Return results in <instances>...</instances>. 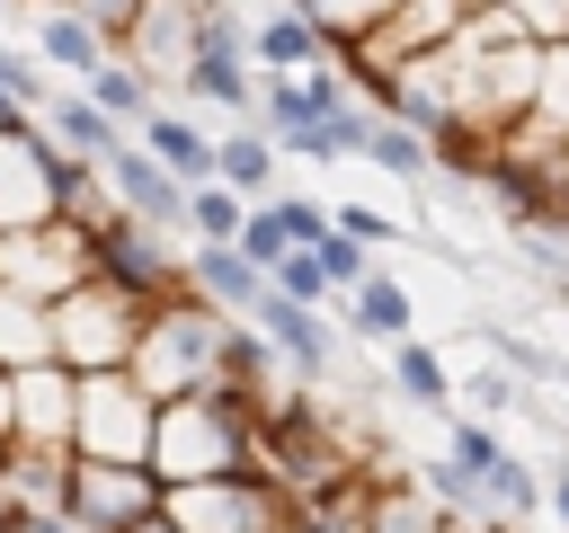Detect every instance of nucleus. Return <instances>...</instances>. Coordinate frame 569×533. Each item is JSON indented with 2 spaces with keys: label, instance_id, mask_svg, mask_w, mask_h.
<instances>
[{
  "label": "nucleus",
  "instance_id": "obj_46",
  "mask_svg": "<svg viewBox=\"0 0 569 533\" xmlns=\"http://www.w3.org/2000/svg\"><path fill=\"white\" fill-rule=\"evenodd\" d=\"M9 9H71V0H9Z\"/></svg>",
  "mask_w": 569,
  "mask_h": 533
},
{
  "label": "nucleus",
  "instance_id": "obj_41",
  "mask_svg": "<svg viewBox=\"0 0 569 533\" xmlns=\"http://www.w3.org/2000/svg\"><path fill=\"white\" fill-rule=\"evenodd\" d=\"M9 533H80V524H71L62 506H18V515H9Z\"/></svg>",
  "mask_w": 569,
  "mask_h": 533
},
{
  "label": "nucleus",
  "instance_id": "obj_39",
  "mask_svg": "<svg viewBox=\"0 0 569 533\" xmlns=\"http://www.w3.org/2000/svg\"><path fill=\"white\" fill-rule=\"evenodd\" d=\"M507 9L525 18L533 44H569V0H507Z\"/></svg>",
  "mask_w": 569,
  "mask_h": 533
},
{
  "label": "nucleus",
  "instance_id": "obj_7",
  "mask_svg": "<svg viewBox=\"0 0 569 533\" xmlns=\"http://www.w3.org/2000/svg\"><path fill=\"white\" fill-rule=\"evenodd\" d=\"M71 169H80V160H71L36 115L0 124V240H9V231L53 222V204H62V178H71Z\"/></svg>",
  "mask_w": 569,
  "mask_h": 533
},
{
  "label": "nucleus",
  "instance_id": "obj_16",
  "mask_svg": "<svg viewBox=\"0 0 569 533\" xmlns=\"http://www.w3.org/2000/svg\"><path fill=\"white\" fill-rule=\"evenodd\" d=\"M36 124H44V133H53V142H62L71 160H89V169H98V160H107L116 142H133V133H124V124H116V115H107V107L89 98V89H53Z\"/></svg>",
  "mask_w": 569,
  "mask_h": 533
},
{
  "label": "nucleus",
  "instance_id": "obj_38",
  "mask_svg": "<svg viewBox=\"0 0 569 533\" xmlns=\"http://www.w3.org/2000/svg\"><path fill=\"white\" fill-rule=\"evenodd\" d=\"M276 222H284L293 249H320L329 240V204H311V195H276Z\"/></svg>",
  "mask_w": 569,
  "mask_h": 533
},
{
  "label": "nucleus",
  "instance_id": "obj_9",
  "mask_svg": "<svg viewBox=\"0 0 569 533\" xmlns=\"http://www.w3.org/2000/svg\"><path fill=\"white\" fill-rule=\"evenodd\" d=\"M249 329H258V338L284 355V373H293V382H311V391H320V382L338 373V355H347V338H338V311H311V302L276 293V284L249 302Z\"/></svg>",
  "mask_w": 569,
  "mask_h": 533
},
{
  "label": "nucleus",
  "instance_id": "obj_6",
  "mask_svg": "<svg viewBox=\"0 0 569 533\" xmlns=\"http://www.w3.org/2000/svg\"><path fill=\"white\" fill-rule=\"evenodd\" d=\"M160 515L178 533H284L293 524V497L267 480V471H231V480H187L160 497Z\"/></svg>",
  "mask_w": 569,
  "mask_h": 533
},
{
  "label": "nucleus",
  "instance_id": "obj_32",
  "mask_svg": "<svg viewBox=\"0 0 569 533\" xmlns=\"http://www.w3.org/2000/svg\"><path fill=\"white\" fill-rule=\"evenodd\" d=\"M462 400H471V418H507V409H525V382L489 355L480 373H462Z\"/></svg>",
  "mask_w": 569,
  "mask_h": 533
},
{
  "label": "nucleus",
  "instance_id": "obj_43",
  "mask_svg": "<svg viewBox=\"0 0 569 533\" xmlns=\"http://www.w3.org/2000/svg\"><path fill=\"white\" fill-rule=\"evenodd\" d=\"M18 515V489H9V453H0V524Z\"/></svg>",
  "mask_w": 569,
  "mask_h": 533
},
{
  "label": "nucleus",
  "instance_id": "obj_31",
  "mask_svg": "<svg viewBox=\"0 0 569 533\" xmlns=\"http://www.w3.org/2000/svg\"><path fill=\"white\" fill-rule=\"evenodd\" d=\"M267 284H276V293H293V302H311V311H338V284L320 275V258H311V249H284Z\"/></svg>",
  "mask_w": 569,
  "mask_h": 533
},
{
  "label": "nucleus",
  "instance_id": "obj_22",
  "mask_svg": "<svg viewBox=\"0 0 569 533\" xmlns=\"http://www.w3.org/2000/svg\"><path fill=\"white\" fill-rule=\"evenodd\" d=\"M365 524H373V471H347L338 489L293 497V524L284 533H365Z\"/></svg>",
  "mask_w": 569,
  "mask_h": 533
},
{
  "label": "nucleus",
  "instance_id": "obj_14",
  "mask_svg": "<svg viewBox=\"0 0 569 533\" xmlns=\"http://www.w3.org/2000/svg\"><path fill=\"white\" fill-rule=\"evenodd\" d=\"M187 44H196V0H151L142 27H133V44H124V62H133L151 89H178Z\"/></svg>",
  "mask_w": 569,
  "mask_h": 533
},
{
  "label": "nucleus",
  "instance_id": "obj_33",
  "mask_svg": "<svg viewBox=\"0 0 569 533\" xmlns=\"http://www.w3.org/2000/svg\"><path fill=\"white\" fill-rule=\"evenodd\" d=\"M231 249H240L258 275H276V258H284L293 240H284V222H276V204H249V222H240V240H231Z\"/></svg>",
  "mask_w": 569,
  "mask_h": 533
},
{
  "label": "nucleus",
  "instance_id": "obj_23",
  "mask_svg": "<svg viewBox=\"0 0 569 533\" xmlns=\"http://www.w3.org/2000/svg\"><path fill=\"white\" fill-rule=\"evenodd\" d=\"M44 355H53V302H36V293L0 284V373L44 364Z\"/></svg>",
  "mask_w": 569,
  "mask_h": 533
},
{
  "label": "nucleus",
  "instance_id": "obj_20",
  "mask_svg": "<svg viewBox=\"0 0 569 533\" xmlns=\"http://www.w3.org/2000/svg\"><path fill=\"white\" fill-rule=\"evenodd\" d=\"M187 284H196L213 311H231V320H249V302L267 293V275H258L231 240H196V249H187Z\"/></svg>",
  "mask_w": 569,
  "mask_h": 533
},
{
  "label": "nucleus",
  "instance_id": "obj_4",
  "mask_svg": "<svg viewBox=\"0 0 569 533\" xmlns=\"http://www.w3.org/2000/svg\"><path fill=\"white\" fill-rule=\"evenodd\" d=\"M142 320H151L142 302H124L116 284L80 275L53 302V364H71V373H124L133 346H142Z\"/></svg>",
  "mask_w": 569,
  "mask_h": 533
},
{
  "label": "nucleus",
  "instance_id": "obj_30",
  "mask_svg": "<svg viewBox=\"0 0 569 533\" xmlns=\"http://www.w3.org/2000/svg\"><path fill=\"white\" fill-rule=\"evenodd\" d=\"M44 98H53V71H44L36 53H18V44H0V107L44 115Z\"/></svg>",
  "mask_w": 569,
  "mask_h": 533
},
{
  "label": "nucleus",
  "instance_id": "obj_47",
  "mask_svg": "<svg viewBox=\"0 0 569 533\" xmlns=\"http://www.w3.org/2000/svg\"><path fill=\"white\" fill-rule=\"evenodd\" d=\"M560 187H569V151H560Z\"/></svg>",
  "mask_w": 569,
  "mask_h": 533
},
{
  "label": "nucleus",
  "instance_id": "obj_11",
  "mask_svg": "<svg viewBox=\"0 0 569 533\" xmlns=\"http://www.w3.org/2000/svg\"><path fill=\"white\" fill-rule=\"evenodd\" d=\"M98 178H107V195L133 213V222H151V231H169V240H187V187L142 151V142H116L107 160H98Z\"/></svg>",
  "mask_w": 569,
  "mask_h": 533
},
{
  "label": "nucleus",
  "instance_id": "obj_1",
  "mask_svg": "<svg viewBox=\"0 0 569 533\" xmlns=\"http://www.w3.org/2000/svg\"><path fill=\"white\" fill-rule=\"evenodd\" d=\"M258 400L240 391H187V400H160V426H151V471L160 489H187V480H231V471H258Z\"/></svg>",
  "mask_w": 569,
  "mask_h": 533
},
{
  "label": "nucleus",
  "instance_id": "obj_18",
  "mask_svg": "<svg viewBox=\"0 0 569 533\" xmlns=\"http://www.w3.org/2000/svg\"><path fill=\"white\" fill-rule=\"evenodd\" d=\"M27 36H36V62H44V71H62L71 89L107 62V44H98V27H89L80 9H27Z\"/></svg>",
  "mask_w": 569,
  "mask_h": 533
},
{
  "label": "nucleus",
  "instance_id": "obj_29",
  "mask_svg": "<svg viewBox=\"0 0 569 533\" xmlns=\"http://www.w3.org/2000/svg\"><path fill=\"white\" fill-rule=\"evenodd\" d=\"M240 222H249V204L213 178V187H187V249L196 240H240Z\"/></svg>",
  "mask_w": 569,
  "mask_h": 533
},
{
  "label": "nucleus",
  "instance_id": "obj_3",
  "mask_svg": "<svg viewBox=\"0 0 569 533\" xmlns=\"http://www.w3.org/2000/svg\"><path fill=\"white\" fill-rule=\"evenodd\" d=\"M89 275H98V284H116V293H124V302H142V311H160V302L196 293V284H187V249H178L169 231L133 222L124 204L89 231Z\"/></svg>",
  "mask_w": 569,
  "mask_h": 533
},
{
  "label": "nucleus",
  "instance_id": "obj_28",
  "mask_svg": "<svg viewBox=\"0 0 569 533\" xmlns=\"http://www.w3.org/2000/svg\"><path fill=\"white\" fill-rule=\"evenodd\" d=\"M293 9H302V18L329 36V62H338V53H347V44H365V36H373V27H382L400 0H293Z\"/></svg>",
  "mask_w": 569,
  "mask_h": 533
},
{
  "label": "nucleus",
  "instance_id": "obj_48",
  "mask_svg": "<svg viewBox=\"0 0 569 533\" xmlns=\"http://www.w3.org/2000/svg\"><path fill=\"white\" fill-rule=\"evenodd\" d=\"M0 18H9V0H0Z\"/></svg>",
  "mask_w": 569,
  "mask_h": 533
},
{
  "label": "nucleus",
  "instance_id": "obj_27",
  "mask_svg": "<svg viewBox=\"0 0 569 533\" xmlns=\"http://www.w3.org/2000/svg\"><path fill=\"white\" fill-rule=\"evenodd\" d=\"M62 480H71V444H9L18 506H62Z\"/></svg>",
  "mask_w": 569,
  "mask_h": 533
},
{
  "label": "nucleus",
  "instance_id": "obj_25",
  "mask_svg": "<svg viewBox=\"0 0 569 533\" xmlns=\"http://www.w3.org/2000/svg\"><path fill=\"white\" fill-rule=\"evenodd\" d=\"M80 89H89V98H98V107H107V115H116L124 133H142V115L160 107V98H151V80H142V71H133L124 53H107V62H98V71L80 80Z\"/></svg>",
  "mask_w": 569,
  "mask_h": 533
},
{
  "label": "nucleus",
  "instance_id": "obj_34",
  "mask_svg": "<svg viewBox=\"0 0 569 533\" xmlns=\"http://www.w3.org/2000/svg\"><path fill=\"white\" fill-rule=\"evenodd\" d=\"M311 258H320V275H329V284H338V293H356V284H365V275H373V249H365V240H347V231H338V222H329V240H320V249H311Z\"/></svg>",
  "mask_w": 569,
  "mask_h": 533
},
{
  "label": "nucleus",
  "instance_id": "obj_10",
  "mask_svg": "<svg viewBox=\"0 0 569 533\" xmlns=\"http://www.w3.org/2000/svg\"><path fill=\"white\" fill-rule=\"evenodd\" d=\"M80 275H89V240L71 222H36V231H9L0 240V284H18L36 302H62Z\"/></svg>",
  "mask_w": 569,
  "mask_h": 533
},
{
  "label": "nucleus",
  "instance_id": "obj_35",
  "mask_svg": "<svg viewBox=\"0 0 569 533\" xmlns=\"http://www.w3.org/2000/svg\"><path fill=\"white\" fill-rule=\"evenodd\" d=\"M445 453H453L462 471H480V480H489L507 444H498V426H489V418H453V435H445Z\"/></svg>",
  "mask_w": 569,
  "mask_h": 533
},
{
  "label": "nucleus",
  "instance_id": "obj_8",
  "mask_svg": "<svg viewBox=\"0 0 569 533\" xmlns=\"http://www.w3.org/2000/svg\"><path fill=\"white\" fill-rule=\"evenodd\" d=\"M160 471L151 462H98V453H71V480H62V515L80 533H133L142 515H160Z\"/></svg>",
  "mask_w": 569,
  "mask_h": 533
},
{
  "label": "nucleus",
  "instance_id": "obj_45",
  "mask_svg": "<svg viewBox=\"0 0 569 533\" xmlns=\"http://www.w3.org/2000/svg\"><path fill=\"white\" fill-rule=\"evenodd\" d=\"M453 533H525V524H453Z\"/></svg>",
  "mask_w": 569,
  "mask_h": 533
},
{
  "label": "nucleus",
  "instance_id": "obj_42",
  "mask_svg": "<svg viewBox=\"0 0 569 533\" xmlns=\"http://www.w3.org/2000/svg\"><path fill=\"white\" fill-rule=\"evenodd\" d=\"M18 444V391H9V373H0V453Z\"/></svg>",
  "mask_w": 569,
  "mask_h": 533
},
{
  "label": "nucleus",
  "instance_id": "obj_12",
  "mask_svg": "<svg viewBox=\"0 0 569 533\" xmlns=\"http://www.w3.org/2000/svg\"><path fill=\"white\" fill-rule=\"evenodd\" d=\"M18 391V444H71V409H80V373L71 364H18L9 373Z\"/></svg>",
  "mask_w": 569,
  "mask_h": 533
},
{
  "label": "nucleus",
  "instance_id": "obj_36",
  "mask_svg": "<svg viewBox=\"0 0 569 533\" xmlns=\"http://www.w3.org/2000/svg\"><path fill=\"white\" fill-rule=\"evenodd\" d=\"M71 9H80V18H89V27H98V44H107V53H124V44H133V27H142V9H151V0H71Z\"/></svg>",
  "mask_w": 569,
  "mask_h": 533
},
{
  "label": "nucleus",
  "instance_id": "obj_13",
  "mask_svg": "<svg viewBox=\"0 0 569 533\" xmlns=\"http://www.w3.org/2000/svg\"><path fill=\"white\" fill-rule=\"evenodd\" d=\"M338 329L347 338H365V346H400V338H418V302H409V284L400 275H365L356 293H338Z\"/></svg>",
  "mask_w": 569,
  "mask_h": 533
},
{
  "label": "nucleus",
  "instance_id": "obj_40",
  "mask_svg": "<svg viewBox=\"0 0 569 533\" xmlns=\"http://www.w3.org/2000/svg\"><path fill=\"white\" fill-rule=\"evenodd\" d=\"M542 524H551V533H569V453L542 471Z\"/></svg>",
  "mask_w": 569,
  "mask_h": 533
},
{
  "label": "nucleus",
  "instance_id": "obj_15",
  "mask_svg": "<svg viewBox=\"0 0 569 533\" xmlns=\"http://www.w3.org/2000/svg\"><path fill=\"white\" fill-rule=\"evenodd\" d=\"M249 62H258V71H320V62H329V36H320L293 0H276L267 18H249Z\"/></svg>",
  "mask_w": 569,
  "mask_h": 533
},
{
  "label": "nucleus",
  "instance_id": "obj_24",
  "mask_svg": "<svg viewBox=\"0 0 569 533\" xmlns=\"http://www.w3.org/2000/svg\"><path fill=\"white\" fill-rule=\"evenodd\" d=\"M391 391H400L409 409H453V364H445L427 338H400V346H391Z\"/></svg>",
  "mask_w": 569,
  "mask_h": 533
},
{
  "label": "nucleus",
  "instance_id": "obj_2",
  "mask_svg": "<svg viewBox=\"0 0 569 533\" xmlns=\"http://www.w3.org/2000/svg\"><path fill=\"white\" fill-rule=\"evenodd\" d=\"M222 338H231V311H213L204 293H178L142 320V346H133V382L151 400H187V391H213L222 382Z\"/></svg>",
  "mask_w": 569,
  "mask_h": 533
},
{
  "label": "nucleus",
  "instance_id": "obj_5",
  "mask_svg": "<svg viewBox=\"0 0 569 533\" xmlns=\"http://www.w3.org/2000/svg\"><path fill=\"white\" fill-rule=\"evenodd\" d=\"M151 426H160V400H151L133 373H80L71 453H98V462H151Z\"/></svg>",
  "mask_w": 569,
  "mask_h": 533
},
{
  "label": "nucleus",
  "instance_id": "obj_44",
  "mask_svg": "<svg viewBox=\"0 0 569 533\" xmlns=\"http://www.w3.org/2000/svg\"><path fill=\"white\" fill-rule=\"evenodd\" d=\"M133 533H178V524H169V515H142V524H133Z\"/></svg>",
  "mask_w": 569,
  "mask_h": 533
},
{
  "label": "nucleus",
  "instance_id": "obj_19",
  "mask_svg": "<svg viewBox=\"0 0 569 533\" xmlns=\"http://www.w3.org/2000/svg\"><path fill=\"white\" fill-rule=\"evenodd\" d=\"M276 169H284V151H276L258 124H231V133H213V178H222L240 204H276Z\"/></svg>",
  "mask_w": 569,
  "mask_h": 533
},
{
  "label": "nucleus",
  "instance_id": "obj_37",
  "mask_svg": "<svg viewBox=\"0 0 569 533\" xmlns=\"http://www.w3.org/2000/svg\"><path fill=\"white\" fill-rule=\"evenodd\" d=\"M329 222H338V231H347V240H365V249H373V258H382V249H391V240H409V231H400V222H391V213H373V204H329Z\"/></svg>",
  "mask_w": 569,
  "mask_h": 533
},
{
  "label": "nucleus",
  "instance_id": "obj_26",
  "mask_svg": "<svg viewBox=\"0 0 569 533\" xmlns=\"http://www.w3.org/2000/svg\"><path fill=\"white\" fill-rule=\"evenodd\" d=\"M365 169H382V178H409V187H427V178H436V151H427V133H409V124L373 115V133H365Z\"/></svg>",
  "mask_w": 569,
  "mask_h": 533
},
{
  "label": "nucleus",
  "instance_id": "obj_49",
  "mask_svg": "<svg viewBox=\"0 0 569 533\" xmlns=\"http://www.w3.org/2000/svg\"><path fill=\"white\" fill-rule=\"evenodd\" d=\"M0 533H9V524H0Z\"/></svg>",
  "mask_w": 569,
  "mask_h": 533
},
{
  "label": "nucleus",
  "instance_id": "obj_21",
  "mask_svg": "<svg viewBox=\"0 0 569 533\" xmlns=\"http://www.w3.org/2000/svg\"><path fill=\"white\" fill-rule=\"evenodd\" d=\"M365 533H453V515L418 489V471L382 462V471H373V524H365Z\"/></svg>",
  "mask_w": 569,
  "mask_h": 533
},
{
  "label": "nucleus",
  "instance_id": "obj_17",
  "mask_svg": "<svg viewBox=\"0 0 569 533\" xmlns=\"http://www.w3.org/2000/svg\"><path fill=\"white\" fill-rule=\"evenodd\" d=\"M133 142H142V151H151V160H160L178 187H213V133H204L196 115H178V107H151Z\"/></svg>",
  "mask_w": 569,
  "mask_h": 533
}]
</instances>
